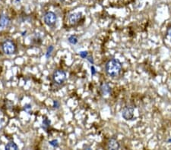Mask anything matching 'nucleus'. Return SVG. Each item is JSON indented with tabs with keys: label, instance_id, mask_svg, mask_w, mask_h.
<instances>
[{
	"label": "nucleus",
	"instance_id": "obj_1",
	"mask_svg": "<svg viewBox=\"0 0 171 150\" xmlns=\"http://www.w3.org/2000/svg\"><path fill=\"white\" fill-rule=\"evenodd\" d=\"M122 69H123L122 63L116 59H112L109 60L105 66L107 74L111 77H118L121 73Z\"/></svg>",
	"mask_w": 171,
	"mask_h": 150
},
{
	"label": "nucleus",
	"instance_id": "obj_2",
	"mask_svg": "<svg viewBox=\"0 0 171 150\" xmlns=\"http://www.w3.org/2000/svg\"><path fill=\"white\" fill-rule=\"evenodd\" d=\"M2 49L3 51L6 55H13L17 52V46L15 43L11 39H6L2 44Z\"/></svg>",
	"mask_w": 171,
	"mask_h": 150
},
{
	"label": "nucleus",
	"instance_id": "obj_3",
	"mask_svg": "<svg viewBox=\"0 0 171 150\" xmlns=\"http://www.w3.org/2000/svg\"><path fill=\"white\" fill-rule=\"evenodd\" d=\"M52 78L53 82L55 83L56 84L61 85L63 84V83L66 80L67 75L66 73L63 70H56L53 72L52 76Z\"/></svg>",
	"mask_w": 171,
	"mask_h": 150
},
{
	"label": "nucleus",
	"instance_id": "obj_4",
	"mask_svg": "<svg viewBox=\"0 0 171 150\" xmlns=\"http://www.w3.org/2000/svg\"><path fill=\"white\" fill-rule=\"evenodd\" d=\"M43 20H44V22L47 26L53 28L57 22V16L54 12H47L44 14Z\"/></svg>",
	"mask_w": 171,
	"mask_h": 150
},
{
	"label": "nucleus",
	"instance_id": "obj_5",
	"mask_svg": "<svg viewBox=\"0 0 171 150\" xmlns=\"http://www.w3.org/2000/svg\"><path fill=\"white\" fill-rule=\"evenodd\" d=\"M122 116L126 121H130L134 117V108L132 106H125L122 111Z\"/></svg>",
	"mask_w": 171,
	"mask_h": 150
},
{
	"label": "nucleus",
	"instance_id": "obj_6",
	"mask_svg": "<svg viewBox=\"0 0 171 150\" xmlns=\"http://www.w3.org/2000/svg\"><path fill=\"white\" fill-rule=\"evenodd\" d=\"M81 18H82V14L81 12H75L70 14L69 17V21L72 25H76L80 22Z\"/></svg>",
	"mask_w": 171,
	"mask_h": 150
},
{
	"label": "nucleus",
	"instance_id": "obj_7",
	"mask_svg": "<svg viewBox=\"0 0 171 150\" xmlns=\"http://www.w3.org/2000/svg\"><path fill=\"white\" fill-rule=\"evenodd\" d=\"M119 147H120V146H119V142H118L115 138H111L110 140H109L108 142H107V149L116 150L119 149Z\"/></svg>",
	"mask_w": 171,
	"mask_h": 150
},
{
	"label": "nucleus",
	"instance_id": "obj_8",
	"mask_svg": "<svg viewBox=\"0 0 171 150\" xmlns=\"http://www.w3.org/2000/svg\"><path fill=\"white\" fill-rule=\"evenodd\" d=\"M11 20L5 14L0 15V28H6L10 24Z\"/></svg>",
	"mask_w": 171,
	"mask_h": 150
},
{
	"label": "nucleus",
	"instance_id": "obj_9",
	"mask_svg": "<svg viewBox=\"0 0 171 150\" xmlns=\"http://www.w3.org/2000/svg\"><path fill=\"white\" fill-rule=\"evenodd\" d=\"M101 93L103 96H107L109 95L111 91V89L110 87V86H109L108 84H103L101 86Z\"/></svg>",
	"mask_w": 171,
	"mask_h": 150
},
{
	"label": "nucleus",
	"instance_id": "obj_10",
	"mask_svg": "<svg viewBox=\"0 0 171 150\" xmlns=\"http://www.w3.org/2000/svg\"><path fill=\"white\" fill-rule=\"evenodd\" d=\"M19 149V146H17V144L13 141H10L7 143V145L5 146V149L8 150H17Z\"/></svg>",
	"mask_w": 171,
	"mask_h": 150
},
{
	"label": "nucleus",
	"instance_id": "obj_11",
	"mask_svg": "<svg viewBox=\"0 0 171 150\" xmlns=\"http://www.w3.org/2000/svg\"><path fill=\"white\" fill-rule=\"evenodd\" d=\"M50 124H51L50 120H49V119L47 118V117H44V119L43 120V129H44L46 131H48V129L50 127Z\"/></svg>",
	"mask_w": 171,
	"mask_h": 150
},
{
	"label": "nucleus",
	"instance_id": "obj_12",
	"mask_svg": "<svg viewBox=\"0 0 171 150\" xmlns=\"http://www.w3.org/2000/svg\"><path fill=\"white\" fill-rule=\"evenodd\" d=\"M68 41L70 44L76 45L78 42H79V39H78V37H76L75 35H71L70 37L68 38Z\"/></svg>",
	"mask_w": 171,
	"mask_h": 150
},
{
	"label": "nucleus",
	"instance_id": "obj_13",
	"mask_svg": "<svg viewBox=\"0 0 171 150\" xmlns=\"http://www.w3.org/2000/svg\"><path fill=\"white\" fill-rule=\"evenodd\" d=\"M54 50V47L52 46H50L47 48V52H46V58L47 59H49L51 56V55H52V52H53Z\"/></svg>",
	"mask_w": 171,
	"mask_h": 150
},
{
	"label": "nucleus",
	"instance_id": "obj_14",
	"mask_svg": "<svg viewBox=\"0 0 171 150\" xmlns=\"http://www.w3.org/2000/svg\"><path fill=\"white\" fill-rule=\"evenodd\" d=\"M23 110H24V111H26L27 113L31 114V113H30V112H31V111H32L31 106H30V104H26L25 106H24Z\"/></svg>",
	"mask_w": 171,
	"mask_h": 150
},
{
	"label": "nucleus",
	"instance_id": "obj_15",
	"mask_svg": "<svg viewBox=\"0 0 171 150\" xmlns=\"http://www.w3.org/2000/svg\"><path fill=\"white\" fill-rule=\"evenodd\" d=\"M49 144L54 148L59 147V142H58L57 140H52L49 141Z\"/></svg>",
	"mask_w": 171,
	"mask_h": 150
},
{
	"label": "nucleus",
	"instance_id": "obj_16",
	"mask_svg": "<svg viewBox=\"0 0 171 150\" xmlns=\"http://www.w3.org/2000/svg\"><path fill=\"white\" fill-rule=\"evenodd\" d=\"M79 55L81 59H86V58H88V53L87 51H81V52H80Z\"/></svg>",
	"mask_w": 171,
	"mask_h": 150
},
{
	"label": "nucleus",
	"instance_id": "obj_17",
	"mask_svg": "<svg viewBox=\"0 0 171 150\" xmlns=\"http://www.w3.org/2000/svg\"><path fill=\"white\" fill-rule=\"evenodd\" d=\"M59 106H60V103H59V101L54 100L53 101V107L55 108H59Z\"/></svg>",
	"mask_w": 171,
	"mask_h": 150
},
{
	"label": "nucleus",
	"instance_id": "obj_18",
	"mask_svg": "<svg viewBox=\"0 0 171 150\" xmlns=\"http://www.w3.org/2000/svg\"><path fill=\"white\" fill-rule=\"evenodd\" d=\"M91 75L92 76L95 75L96 73H97V71H96L95 68H94V66H91Z\"/></svg>",
	"mask_w": 171,
	"mask_h": 150
},
{
	"label": "nucleus",
	"instance_id": "obj_19",
	"mask_svg": "<svg viewBox=\"0 0 171 150\" xmlns=\"http://www.w3.org/2000/svg\"><path fill=\"white\" fill-rule=\"evenodd\" d=\"M88 59V61H90V62L91 63V64H94V59H93L92 57L89 56V57H88V59Z\"/></svg>",
	"mask_w": 171,
	"mask_h": 150
},
{
	"label": "nucleus",
	"instance_id": "obj_20",
	"mask_svg": "<svg viewBox=\"0 0 171 150\" xmlns=\"http://www.w3.org/2000/svg\"><path fill=\"white\" fill-rule=\"evenodd\" d=\"M167 35L171 38V28H170L168 30H167Z\"/></svg>",
	"mask_w": 171,
	"mask_h": 150
},
{
	"label": "nucleus",
	"instance_id": "obj_21",
	"mask_svg": "<svg viewBox=\"0 0 171 150\" xmlns=\"http://www.w3.org/2000/svg\"><path fill=\"white\" fill-rule=\"evenodd\" d=\"M85 148H86V149H91V146H84V149H85Z\"/></svg>",
	"mask_w": 171,
	"mask_h": 150
},
{
	"label": "nucleus",
	"instance_id": "obj_22",
	"mask_svg": "<svg viewBox=\"0 0 171 150\" xmlns=\"http://www.w3.org/2000/svg\"><path fill=\"white\" fill-rule=\"evenodd\" d=\"M169 142H171V139H170V140H169Z\"/></svg>",
	"mask_w": 171,
	"mask_h": 150
}]
</instances>
